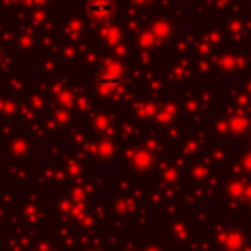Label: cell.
Returning a JSON list of instances; mask_svg holds the SVG:
<instances>
[{"instance_id": "1", "label": "cell", "mask_w": 251, "mask_h": 251, "mask_svg": "<svg viewBox=\"0 0 251 251\" xmlns=\"http://www.w3.org/2000/svg\"><path fill=\"white\" fill-rule=\"evenodd\" d=\"M86 12L90 16H94V18H106V16H110L114 12V4L110 0H96L86 8Z\"/></svg>"}, {"instance_id": "2", "label": "cell", "mask_w": 251, "mask_h": 251, "mask_svg": "<svg viewBox=\"0 0 251 251\" xmlns=\"http://www.w3.org/2000/svg\"><path fill=\"white\" fill-rule=\"evenodd\" d=\"M118 84H120V78H118V76H110V75H106V76L100 78V86L110 88V86H118Z\"/></svg>"}]
</instances>
